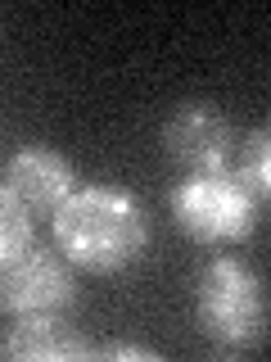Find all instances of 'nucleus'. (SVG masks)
Segmentation results:
<instances>
[{"mask_svg": "<svg viewBox=\"0 0 271 362\" xmlns=\"http://www.w3.org/2000/svg\"><path fill=\"white\" fill-rule=\"evenodd\" d=\"M50 240L77 272L113 276V272H127L131 263L145 258L154 226H150V209L127 186L86 181L50 218Z\"/></svg>", "mask_w": 271, "mask_h": 362, "instance_id": "nucleus-1", "label": "nucleus"}, {"mask_svg": "<svg viewBox=\"0 0 271 362\" xmlns=\"http://www.w3.org/2000/svg\"><path fill=\"white\" fill-rule=\"evenodd\" d=\"M190 313H195V331L222 358H240L248 349L267 344L271 335V294L263 276L231 254H217L199 267Z\"/></svg>", "mask_w": 271, "mask_h": 362, "instance_id": "nucleus-2", "label": "nucleus"}, {"mask_svg": "<svg viewBox=\"0 0 271 362\" xmlns=\"http://www.w3.org/2000/svg\"><path fill=\"white\" fill-rule=\"evenodd\" d=\"M167 218L186 240L203 249H235L253 240L263 222V204L248 195L235 168L226 173H181L167 186Z\"/></svg>", "mask_w": 271, "mask_h": 362, "instance_id": "nucleus-3", "label": "nucleus"}, {"mask_svg": "<svg viewBox=\"0 0 271 362\" xmlns=\"http://www.w3.org/2000/svg\"><path fill=\"white\" fill-rule=\"evenodd\" d=\"M158 145L181 173H226V168H235V154H240L235 122L212 100L172 105L158 127Z\"/></svg>", "mask_w": 271, "mask_h": 362, "instance_id": "nucleus-4", "label": "nucleus"}, {"mask_svg": "<svg viewBox=\"0 0 271 362\" xmlns=\"http://www.w3.org/2000/svg\"><path fill=\"white\" fill-rule=\"evenodd\" d=\"M77 299H82L77 267L54 245H32L14 263H0V308H5V317L73 313Z\"/></svg>", "mask_w": 271, "mask_h": 362, "instance_id": "nucleus-5", "label": "nucleus"}, {"mask_svg": "<svg viewBox=\"0 0 271 362\" xmlns=\"http://www.w3.org/2000/svg\"><path fill=\"white\" fill-rule=\"evenodd\" d=\"M95 339L73 322V313H28L9 317L0 335V354L9 362H90Z\"/></svg>", "mask_w": 271, "mask_h": 362, "instance_id": "nucleus-6", "label": "nucleus"}, {"mask_svg": "<svg viewBox=\"0 0 271 362\" xmlns=\"http://www.w3.org/2000/svg\"><path fill=\"white\" fill-rule=\"evenodd\" d=\"M0 186L14 190L37 218H54L59 204L77 190V168L68 163L54 145L32 141V145H18V150L5 158V181H0Z\"/></svg>", "mask_w": 271, "mask_h": 362, "instance_id": "nucleus-7", "label": "nucleus"}, {"mask_svg": "<svg viewBox=\"0 0 271 362\" xmlns=\"http://www.w3.org/2000/svg\"><path fill=\"white\" fill-rule=\"evenodd\" d=\"M235 173H240V181L248 186V195L263 204V209H271V122L253 127V132L240 141Z\"/></svg>", "mask_w": 271, "mask_h": 362, "instance_id": "nucleus-8", "label": "nucleus"}, {"mask_svg": "<svg viewBox=\"0 0 271 362\" xmlns=\"http://www.w3.org/2000/svg\"><path fill=\"white\" fill-rule=\"evenodd\" d=\"M37 245V213L14 190L0 186V263H14Z\"/></svg>", "mask_w": 271, "mask_h": 362, "instance_id": "nucleus-9", "label": "nucleus"}, {"mask_svg": "<svg viewBox=\"0 0 271 362\" xmlns=\"http://www.w3.org/2000/svg\"><path fill=\"white\" fill-rule=\"evenodd\" d=\"M95 358H127V362H163V354L150 344H131V339H109L95 349Z\"/></svg>", "mask_w": 271, "mask_h": 362, "instance_id": "nucleus-10", "label": "nucleus"}]
</instances>
